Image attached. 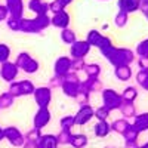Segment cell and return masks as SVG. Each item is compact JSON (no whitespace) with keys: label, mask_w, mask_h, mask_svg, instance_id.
<instances>
[{"label":"cell","mask_w":148,"mask_h":148,"mask_svg":"<svg viewBox=\"0 0 148 148\" xmlns=\"http://www.w3.org/2000/svg\"><path fill=\"white\" fill-rule=\"evenodd\" d=\"M51 27V16L49 14L46 15H36L34 18H21V25L19 33H27V34H40L46 28Z\"/></svg>","instance_id":"cell-1"},{"label":"cell","mask_w":148,"mask_h":148,"mask_svg":"<svg viewBox=\"0 0 148 148\" xmlns=\"http://www.w3.org/2000/svg\"><path fill=\"white\" fill-rule=\"evenodd\" d=\"M135 59H136V53L129 47H114L113 52H111L107 58V61L113 67L130 65Z\"/></svg>","instance_id":"cell-2"},{"label":"cell","mask_w":148,"mask_h":148,"mask_svg":"<svg viewBox=\"0 0 148 148\" xmlns=\"http://www.w3.org/2000/svg\"><path fill=\"white\" fill-rule=\"evenodd\" d=\"M80 83H82V80L79 77V73L70 71L67 76H64V82H62V86H61V90H62V93L65 96L76 99L79 89H80Z\"/></svg>","instance_id":"cell-3"},{"label":"cell","mask_w":148,"mask_h":148,"mask_svg":"<svg viewBox=\"0 0 148 148\" xmlns=\"http://www.w3.org/2000/svg\"><path fill=\"white\" fill-rule=\"evenodd\" d=\"M15 64L18 65V68L21 71H24L25 74H36L40 68V64L36 58H33L28 52H21L16 55Z\"/></svg>","instance_id":"cell-4"},{"label":"cell","mask_w":148,"mask_h":148,"mask_svg":"<svg viewBox=\"0 0 148 148\" xmlns=\"http://www.w3.org/2000/svg\"><path fill=\"white\" fill-rule=\"evenodd\" d=\"M123 104L121 95L119 92H116L114 89H104L102 90V105L107 107L110 111L114 110H120Z\"/></svg>","instance_id":"cell-5"},{"label":"cell","mask_w":148,"mask_h":148,"mask_svg":"<svg viewBox=\"0 0 148 148\" xmlns=\"http://www.w3.org/2000/svg\"><path fill=\"white\" fill-rule=\"evenodd\" d=\"M33 96L39 108H49L52 102V89L49 86H39L36 88Z\"/></svg>","instance_id":"cell-6"},{"label":"cell","mask_w":148,"mask_h":148,"mask_svg":"<svg viewBox=\"0 0 148 148\" xmlns=\"http://www.w3.org/2000/svg\"><path fill=\"white\" fill-rule=\"evenodd\" d=\"M95 119V108L90 104H84L80 105L77 113L74 114V120H76V126H84L88 123Z\"/></svg>","instance_id":"cell-7"},{"label":"cell","mask_w":148,"mask_h":148,"mask_svg":"<svg viewBox=\"0 0 148 148\" xmlns=\"http://www.w3.org/2000/svg\"><path fill=\"white\" fill-rule=\"evenodd\" d=\"M18 73H19L18 65L15 62H12V61H8V62H3L0 65V77L6 83L15 82L18 77Z\"/></svg>","instance_id":"cell-8"},{"label":"cell","mask_w":148,"mask_h":148,"mask_svg":"<svg viewBox=\"0 0 148 148\" xmlns=\"http://www.w3.org/2000/svg\"><path fill=\"white\" fill-rule=\"evenodd\" d=\"M5 139L12 145V147H22L24 142H25V136H24V133L15 127V126H8L5 127Z\"/></svg>","instance_id":"cell-9"},{"label":"cell","mask_w":148,"mask_h":148,"mask_svg":"<svg viewBox=\"0 0 148 148\" xmlns=\"http://www.w3.org/2000/svg\"><path fill=\"white\" fill-rule=\"evenodd\" d=\"M90 52V45L86 40H77L70 46V55L73 59H84Z\"/></svg>","instance_id":"cell-10"},{"label":"cell","mask_w":148,"mask_h":148,"mask_svg":"<svg viewBox=\"0 0 148 148\" xmlns=\"http://www.w3.org/2000/svg\"><path fill=\"white\" fill-rule=\"evenodd\" d=\"M52 120V114H51V110L49 108H39L36 111V114L33 117V127L36 129H43L46 127Z\"/></svg>","instance_id":"cell-11"},{"label":"cell","mask_w":148,"mask_h":148,"mask_svg":"<svg viewBox=\"0 0 148 148\" xmlns=\"http://www.w3.org/2000/svg\"><path fill=\"white\" fill-rule=\"evenodd\" d=\"M71 56H59L53 62V74L59 77H64L71 71Z\"/></svg>","instance_id":"cell-12"},{"label":"cell","mask_w":148,"mask_h":148,"mask_svg":"<svg viewBox=\"0 0 148 148\" xmlns=\"http://www.w3.org/2000/svg\"><path fill=\"white\" fill-rule=\"evenodd\" d=\"M5 6L8 8L9 16L24 18V12H25V5H24V0H5Z\"/></svg>","instance_id":"cell-13"},{"label":"cell","mask_w":148,"mask_h":148,"mask_svg":"<svg viewBox=\"0 0 148 148\" xmlns=\"http://www.w3.org/2000/svg\"><path fill=\"white\" fill-rule=\"evenodd\" d=\"M70 22H71V16L67 10H61V12H56L51 16V25L59 28V30H64V28H68L70 27Z\"/></svg>","instance_id":"cell-14"},{"label":"cell","mask_w":148,"mask_h":148,"mask_svg":"<svg viewBox=\"0 0 148 148\" xmlns=\"http://www.w3.org/2000/svg\"><path fill=\"white\" fill-rule=\"evenodd\" d=\"M27 8H28V10H31L36 15L49 14V3L45 2V0H28Z\"/></svg>","instance_id":"cell-15"},{"label":"cell","mask_w":148,"mask_h":148,"mask_svg":"<svg viewBox=\"0 0 148 148\" xmlns=\"http://www.w3.org/2000/svg\"><path fill=\"white\" fill-rule=\"evenodd\" d=\"M141 6V0H117V8L121 12H126V14H133V12H138Z\"/></svg>","instance_id":"cell-16"},{"label":"cell","mask_w":148,"mask_h":148,"mask_svg":"<svg viewBox=\"0 0 148 148\" xmlns=\"http://www.w3.org/2000/svg\"><path fill=\"white\" fill-rule=\"evenodd\" d=\"M82 84L90 93H96V92H102L104 90V84H102V82H101L99 77H88L86 80L82 82Z\"/></svg>","instance_id":"cell-17"},{"label":"cell","mask_w":148,"mask_h":148,"mask_svg":"<svg viewBox=\"0 0 148 148\" xmlns=\"http://www.w3.org/2000/svg\"><path fill=\"white\" fill-rule=\"evenodd\" d=\"M114 76L120 82H129L132 79V76H133L132 67L130 65H119V67H114Z\"/></svg>","instance_id":"cell-18"},{"label":"cell","mask_w":148,"mask_h":148,"mask_svg":"<svg viewBox=\"0 0 148 148\" xmlns=\"http://www.w3.org/2000/svg\"><path fill=\"white\" fill-rule=\"evenodd\" d=\"M39 148H58V141H56V135L52 133H43L40 139L37 141Z\"/></svg>","instance_id":"cell-19"},{"label":"cell","mask_w":148,"mask_h":148,"mask_svg":"<svg viewBox=\"0 0 148 148\" xmlns=\"http://www.w3.org/2000/svg\"><path fill=\"white\" fill-rule=\"evenodd\" d=\"M132 126L136 129L139 133L147 132V130H148V111H147V113H141V114L135 116Z\"/></svg>","instance_id":"cell-20"},{"label":"cell","mask_w":148,"mask_h":148,"mask_svg":"<svg viewBox=\"0 0 148 148\" xmlns=\"http://www.w3.org/2000/svg\"><path fill=\"white\" fill-rule=\"evenodd\" d=\"M93 132L96 135V138H107L111 133V123L105 121H96L93 126Z\"/></svg>","instance_id":"cell-21"},{"label":"cell","mask_w":148,"mask_h":148,"mask_svg":"<svg viewBox=\"0 0 148 148\" xmlns=\"http://www.w3.org/2000/svg\"><path fill=\"white\" fill-rule=\"evenodd\" d=\"M114 47H116V46H114L113 40H111L108 36H102V39H101L99 45H98V49H99V52L102 53V56H104L105 59L108 58V55H110L111 52H113Z\"/></svg>","instance_id":"cell-22"},{"label":"cell","mask_w":148,"mask_h":148,"mask_svg":"<svg viewBox=\"0 0 148 148\" xmlns=\"http://www.w3.org/2000/svg\"><path fill=\"white\" fill-rule=\"evenodd\" d=\"M119 111L123 116V119H126V120L135 119V116H136V107H135L133 102H123Z\"/></svg>","instance_id":"cell-23"},{"label":"cell","mask_w":148,"mask_h":148,"mask_svg":"<svg viewBox=\"0 0 148 148\" xmlns=\"http://www.w3.org/2000/svg\"><path fill=\"white\" fill-rule=\"evenodd\" d=\"M88 142H89L88 135H84V133H73L70 145L73 148H84L86 145H88Z\"/></svg>","instance_id":"cell-24"},{"label":"cell","mask_w":148,"mask_h":148,"mask_svg":"<svg viewBox=\"0 0 148 148\" xmlns=\"http://www.w3.org/2000/svg\"><path fill=\"white\" fill-rule=\"evenodd\" d=\"M120 95H121L123 102H135L138 98V89L135 86H126Z\"/></svg>","instance_id":"cell-25"},{"label":"cell","mask_w":148,"mask_h":148,"mask_svg":"<svg viewBox=\"0 0 148 148\" xmlns=\"http://www.w3.org/2000/svg\"><path fill=\"white\" fill-rule=\"evenodd\" d=\"M132 125V123H129V120H126V119H117V120H114L113 123H111V130H114L116 133H119V135H123L127 129H129V126Z\"/></svg>","instance_id":"cell-26"},{"label":"cell","mask_w":148,"mask_h":148,"mask_svg":"<svg viewBox=\"0 0 148 148\" xmlns=\"http://www.w3.org/2000/svg\"><path fill=\"white\" fill-rule=\"evenodd\" d=\"M19 84V92H21V96H28V95H33L34 90H36V86L31 80H19L18 82Z\"/></svg>","instance_id":"cell-27"},{"label":"cell","mask_w":148,"mask_h":148,"mask_svg":"<svg viewBox=\"0 0 148 148\" xmlns=\"http://www.w3.org/2000/svg\"><path fill=\"white\" fill-rule=\"evenodd\" d=\"M83 71L86 74V77H99L102 68H101V65L98 62H90V64H86Z\"/></svg>","instance_id":"cell-28"},{"label":"cell","mask_w":148,"mask_h":148,"mask_svg":"<svg viewBox=\"0 0 148 148\" xmlns=\"http://www.w3.org/2000/svg\"><path fill=\"white\" fill-rule=\"evenodd\" d=\"M61 40H62V43L71 46L74 42H77V36H76V33H74V30H71L68 27V28L61 30Z\"/></svg>","instance_id":"cell-29"},{"label":"cell","mask_w":148,"mask_h":148,"mask_svg":"<svg viewBox=\"0 0 148 148\" xmlns=\"http://www.w3.org/2000/svg\"><path fill=\"white\" fill-rule=\"evenodd\" d=\"M102 39V33L98 31V30H89L88 31V36H86V42H88L90 45V47H98V45H99Z\"/></svg>","instance_id":"cell-30"},{"label":"cell","mask_w":148,"mask_h":148,"mask_svg":"<svg viewBox=\"0 0 148 148\" xmlns=\"http://www.w3.org/2000/svg\"><path fill=\"white\" fill-rule=\"evenodd\" d=\"M15 102V98L12 96L9 92H3L0 93V110H8L14 105Z\"/></svg>","instance_id":"cell-31"},{"label":"cell","mask_w":148,"mask_h":148,"mask_svg":"<svg viewBox=\"0 0 148 148\" xmlns=\"http://www.w3.org/2000/svg\"><path fill=\"white\" fill-rule=\"evenodd\" d=\"M89 98H90V92H89V90L80 83V89H79V93H77V96H76L77 104H79V105L89 104Z\"/></svg>","instance_id":"cell-32"},{"label":"cell","mask_w":148,"mask_h":148,"mask_svg":"<svg viewBox=\"0 0 148 148\" xmlns=\"http://www.w3.org/2000/svg\"><path fill=\"white\" fill-rule=\"evenodd\" d=\"M135 80L144 90L148 92V70H139L135 76Z\"/></svg>","instance_id":"cell-33"},{"label":"cell","mask_w":148,"mask_h":148,"mask_svg":"<svg viewBox=\"0 0 148 148\" xmlns=\"http://www.w3.org/2000/svg\"><path fill=\"white\" fill-rule=\"evenodd\" d=\"M139 135H141V133H139L136 129H135V127L130 125V126H129V129H127L125 133H123L121 136L125 138V142H138Z\"/></svg>","instance_id":"cell-34"},{"label":"cell","mask_w":148,"mask_h":148,"mask_svg":"<svg viewBox=\"0 0 148 148\" xmlns=\"http://www.w3.org/2000/svg\"><path fill=\"white\" fill-rule=\"evenodd\" d=\"M71 136H73V132H71V130H62V129H61V130L56 133L58 145H70Z\"/></svg>","instance_id":"cell-35"},{"label":"cell","mask_w":148,"mask_h":148,"mask_svg":"<svg viewBox=\"0 0 148 148\" xmlns=\"http://www.w3.org/2000/svg\"><path fill=\"white\" fill-rule=\"evenodd\" d=\"M127 22H129V14L119 10L117 14H116V16H114V24H116V27L123 28V27L127 25Z\"/></svg>","instance_id":"cell-36"},{"label":"cell","mask_w":148,"mask_h":148,"mask_svg":"<svg viewBox=\"0 0 148 148\" xmlns=\"http://www.w3.org/2000/svg\"><path fill=\"white\" fill-rule=\"evenodd\" d=\"M59 126L62 130H71L74 126H76V120H74V116H64L59 120Z\"/></svg>","instance_id":"cell-37"},{"label":"cell","mask_w":148,"mask_h":148,"mask_svg":"<svg viewBox=\"0 0 148 148\" xmlns=\"http://www.w3.org/2000/svg\"><path fill=\"white\" fill-rule=\"evenodd\" d=\"M135 53L138 55V58H144V56H148V37L144 40H141L138 45H136V49H135Z\"/></svg>","instance_id":"cell-38"},{"label":"cell","mask_w":148,"mask_h":148,"mask_svg":"<svg viewBox=\"0 0 148 148\" xmlns=\"http://www.w3.org/2000/svg\"><path fill=\"white\" fill-rule=\"evenodd\" d=\"M110 113H111V111H110L107 107L101 105V107L95 108V119H96L98 121H105V120H108Z\"/></svg>","instance_id":"cell-39"},{"label":"cell","mask_w":148,"mask_h":148,"mask_svg":"<svg viewBox=\"0 0 148 148\" xmlns=\"http://www.w3.org/2000/svg\"><path fill=\"white\" fill-rule=\"evenodd\" d=\"M10 53H12L10 47L6 43H0V65L3 62H8L10 58Z\"/></svg>","instance_id":"cell-40"},{"label":"cell","mask_w":148,"mask_h":148,"mask_svg":"<svg viewBox=\"0 0 148 148\" xmlns=\"http://www.w3.org/2000/svg\"><path fill=\"white\" fill-rule=\"evenodd\" d=\"M42 130L40 129H36V127H31L24 136H25V141H31V142H37L40 139V136H42Z\"/></svg>","instance_id":"cell-41"},{"label":"cell","mask_w":148,"mask_h":148,"mask_svg":"<svg viewBox=\"0 0 148 148\" xmlns=\"http://www.w3.org/2000/svg\"><path fill=\"white\" fill-rule=\"evenodd\" d=\"M61 10H67V6L62 3V0H52L49 3V12H52V15Z\"/></svg>","instance_id":"cell-42"},{"label":"cell","mask_w":148,"mask_h":148,"mask_svg":"<svg viewBox=\"0 0 148 148\" xmlns=\"http://www.w3.org/2000/svg\"><path fill=\"white\" fill-rule=\"evenodd\" d=\"M6 25L10 31H15L19 33V25H21V18H14V16H9L6 19Z\"/></svg>","instance_id":"cell-43"},{"label":"cell","mask_w":148,"mask_h":148,"mask_svg":"<svg viewBox=\"0 0 148 148\" xmlns=\"http://www.w3.org/2000/svg\"><path fill=\"white\" fill-rule=\"evenodd\" d=\"M73 59V58H71ZM86 67V61L84 59H73L71 61V71H76V73H80L83 71Z\"/></svg>","instance_id":"cell-44"},{"label":"cell","mask_w":148,"mask_h":148,"mask_svg":"<svg viewBox=\"0 0 148 148\" xmlns=\"http://www.w3.org/2000/svg\"><path fill=\"white\" fill-rule=\"evenodd\" d=\"M62 82H64V77H59V76H52V79L49 80V88L51 89H56V88H61V86H62Z\"/></svg>","instance_id":"cell-45"},{"label":"cell","mask_w":148,"mask_h":148,"mask_svg":"<svg viewBox=\"0 0 148 148\" xmlns=\"http://www.w3.org/2000/svg\"><path fill=\"white\" fill-rule=\"evenodd\" d=\"M9 18V12H8V8L5 5H0V22H3Z\"/></svg>","instance_id":"cell-46"},{"label":"cell","mask_w":148,"mask_h":148,"mask_svg":"<svg viewBox=\"0 0 148 148\" xmlns=\"http://www.w3.org/2000/svg\"><path fill=\"white\" fill-rule=\"evenodd\" d=\"M138 65H139V70H148V56L138 58Z\"/></svg>","instance_id":"cell-47"},{"label":"cell","mask_w":148,"mask_h":148,"mask_svg":"<svg viewBox=\"0 0 148 148\" xmlns=\"http://www.w3.org/2000/svg\"><path fill=\"white\" fill-rule=\"evenodd\" d=\"M139 10L142 12V15H144V16L147 18V21H148V2H142V0H141Z\"/></svg>","instance_id":"cell-48"},{"label":"cell","mask_w":148,"mask_h":148,"mask_svg":"<svg viewBox=\"0 0 148 148\" xmlns=\"http://www.w3.org/2000/svg\"><path fill=\"white\" fill-rule=\"evenodd\" d=\"M22 148H39V145H37V142H31V141H25L22 145Z\"/></svg>","instance_id":"cell-49"},{"label":"cell","mask_w":148,"mask_h":148,"mask_svg":"<svg viewBox=\"0 0 148 148\" xmlns=\"http://www.w3.org/2000/svg\"><path fill=\"white\" fill-rule=\"evenodd\" d=\"M125 147L126 148H139V144L138 142H125Z\"/></svg>","instance_id":"cell-50"},{"label":"cell","mask_w":148,"mask_h":148,"mask_svg":"<svg viewBox=\"0 0 148 148\" xmlns=\"http://www.w3.org/2000/svg\"><path fill=\"white\" fill-rule=\"evenodd\" d=\"M5 139V127L0 126V142H2Z\"/></svg>","instance_id":"cell-51"},{"label":"cell","mask_w":148,"mask_h":148,"mask_svg":"<svg viewBox=\"0 0 148 148\" xmlns=\"http://www.w3.org/2000/svg\"><path fill=\"white\" fill-rule=\"evenodd\" d=\"M139 148H148V142H145V144H142V145H139Z\"/></svg>","instance_id":"cell-52"},{"label":"cell","mask_w":148,"mask_h":148,"mask_svg":"<svg viewBox=\"0 0 148 148\" xmlns=\"http://www.w3.org/2000/svg\"><path fill=\"white\" fill-rule=\"evenodd\" d=\"M105 148H116V147H113V145H107Z\"/></svg>","instance_id":"cell-53"},{"label":"cell","mask_w":148,"mask_h":148,"mask_svg":"<svg viewBox=\"0 0 148 148\" xmlns=\"http://www.w3.org/2000/svg\"><path fill=\"white\" fill-rule=\"evenodd\" d=\"M101 2H108V0H101Z\"/></svg>","instance_id":"cell-54"},{"label":"cell","mask_w":148,"mask_h":148,"mask_svg":"<svg viewBox=\"0 0 148 148\" xmlns=\"http://www.w3.org/2000/svg\"><path fill=\"white\" fill-rule=\"evenodd\" d=\"M142 2H148V0H142Z\"/></svg>","instance_id":"cell-55"}]
</instances>
